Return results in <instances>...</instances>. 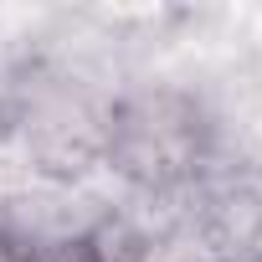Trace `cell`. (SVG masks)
<instances>
[{"instance_id":"obj_1","label":"cell","mask_w":262,"mask_h":262,"mask_svg":"<svg viewBox=\"0 0 262 262\" xmlns=\"http://www.w3.org/2000/svg\"><path fill=\"white\" fill-rule=\"evenodd\" d=\"M201 144H206L201 113L185 98H175V93H144V98H134L113 118V128H108L113 165L128 180L149 185V190L180 185L195 170Z\"/></svg>"},{"instance_id":"obj_2","label":"cell","mask_w":262,"mask_h":262,"mask_svg":"<svg viewBox=\"0 0 262 262\" xmlns=\"http://www.w3.org/2000/svg\"><path fill=\"white\" fill-rule=\"evenodd\" d=\"M236 257H247V262H262V211H252V226L242 231V247H236Z\"/></svg>"},{"instance_id":"obj_3","label":"cell","mask_w":262,"mask_h":262,"mask_svg":"<svg viewBox=\"0 0 262 262\" xmlns=\"http://www.w3.org/2000/svg\"><path fill=\"white\" fill-rule=\"evenodd\" d=\"M0 262H31V252L21 247V236H11L6 226H0Z\"/></svg>"},{"instance_id":"obj_4","label":"cell","mask_w":262,"mask_h":262,"mask_svg":"<svg viewBox=\"0 0 262 262\" xmlns=\"http://www.w3.org/2000/svg\"><path fill=\"white\" fill-rule=\"evenodd\" d=\"M216 262H247V257H236V252H226V257H216Z\"/></svg>"}]
</instances>
